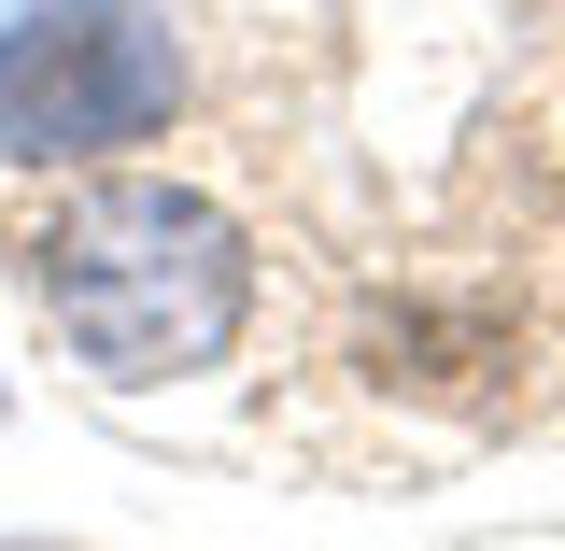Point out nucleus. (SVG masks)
<instances>
[{"label":"nucleus","instance_id":"1","mask_svg":"<svg viewBox=\"0 0 565 551\" xmlns=\"http://www.w3.org/2000/svg\"><path fill=\"white\" fill-rule=\"evenodd\" d=\"M14 283L29 311L85 353V382H199L255 326V241L156 170H71L57 199L14 212Z\"/></svg>","mask_w":565,"mask_h":551},{"label":"nucleus","instance_id":"2","mask_svg":"<svg viewBox=\"0 0 565 551\" xmlns=\"http://www.w3.org/2000/svg\"><path fill=\"white\" fill-rule=\"evenodd\" d=\"M184 43L156 0H14L0 14V156L14 170H99L114 141L170 128Z\"/></svg>","mask_w":565,"mask_h":551}]
</instances>
